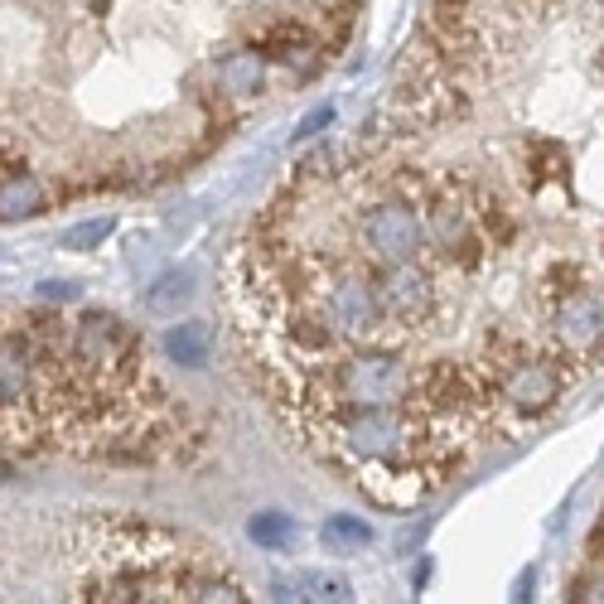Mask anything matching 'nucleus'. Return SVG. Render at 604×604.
Here are the masks:
<instances>
[{
	"label": "nucleus",
	"instance_id": "nucleus-1",
	"mask_svg": "<svg viewBox=\"0 0 604 604\" xmlns=\"http://www.w3.org/2000/svg\"><path fill=\"white\" fill-rule=\"evenodd\" d=\"M213 88L223 102H247L257 97V92L266 88V58L252 49V44H242V49L223 54L213 63Z\"/></svg>",
	"mask_w": 604,
	"mask_h": 604
},
{
	"label": "nucleus",
	"instance_id": "nucleus-2",
	"mask_svg": "<svg viewBox=\"0 0 604 604\" xmlns=\"http://www.w3.org/2000/svg\"><path fill=\"white\" fill-rule=\"evenodd\" d=\"M44 204H49V194H44L39 174L30 165L10 170L5 179H0V223H25V218L44 213Z\"/></svg>",
	"mask_w": 604,
	"mask_h": 604
},
{
	"label": "nucleus",
	"instance_id": "nucleus-3",
	"mask_svg": "<svg viewBox=\"0 0 604 604\" xmlns=\"http://www.w3.org/2000/svg\"><path fill=\"white\" fill-rule=\"evenodd\" d=\"M189 300H194L189 271H165L155 286L146 290V310H150V315H179Z\"/></svg>",
	"mask_w": 604,
	"mask_h": 604
},
{
	"label": "nucleus",
	"instance_id": "nucleus-4",
	"mask_svg": "<svg viewBox=\"0 0 604 604\" xmlns=\"http://www.w3.org/2000/svg\"><path fill=\"white\" fill-rule=\"evenodd\" d=\"M165 348H170V358H174V363L199 368L204 358H208V324H199V320L174 324V329L165 334Z\"/></svg>",
	"mask_w": 604,
	"mask_h": 604
},
{
	"label": "nucleus",
	"instance_id": "nucleus-5",
	"mask_svg": "<svg viewBox=\"0 0 604 604\" xmlns=\"http://www.w3.org/2000/svg\"><path fill=\"white\" fill-rule=\"evenodd\" d=\"M247 532H252V542L266 551H281L295 542V518H286V513H257L247 522Z\"/></svg>",
	"mask_w": 604,
	"mask_h": 604
},
{
	"label": "nucleus",
	"instance_id": "nucleus-6",
	"mask_svg": "<svg viewBox=\"0 0 604 604\" xmlns=\"http://www.w3.org/2000/svg\"><path fill=\"white\" fill-rule=\"evenodd\" d=\"M112 218H92V223H78V228H68L63 232V247L68 252H92V247H102V242L112 237Z\"/></svg>",
	"mask_w": 604,
	"mask_h": 604
},
{
	"label": "nucleus",
	"instance_id": "nucleus-7",
	"mask_svg": "<svg viewBox=\"0 0 604 604\" xmlns=\"http://www.w3.org/2000/svg\"><path fill=\"white\" fill-rule=\"evenodd\" d=\"M324 542H329V547H368V542H373V527H368V522H353V518H334V522H324Z\"/></svg>",
	"mask_w": 604,
	"mask_h": 604
},
{
	"label": "nucleus",
	"instance_id": "nucleus-8",
	"mask_svg": "<svg viewBox=\"0 0 604 604\" xmlns=\"http://www.w3.org/2000/svg\"><path fill=\"white\" fill-rule=\"evenodd\" d=\"M324 126H334V107H320V112H310L305 121L295 126V141H315V136L324 131Z\"/></svg>",
	"mask_w": 604,
	"mask_h": 604
},
{
	"label": "nucleus",
	"instance_id": "nucleus-9",
	"mask_svg": "<svg viewBox=\"0 0 604 604\" xmlns=\"http://www.w3.org/2000/svg\"><path fill=\"white\" fill-rule=\"evenodd\" d=\"M571 600H604V571L590 576V580H576V585H571Z\"/></svg>",
	"mask_w": 604,
	"mask_h": 604
}]
</instances>
